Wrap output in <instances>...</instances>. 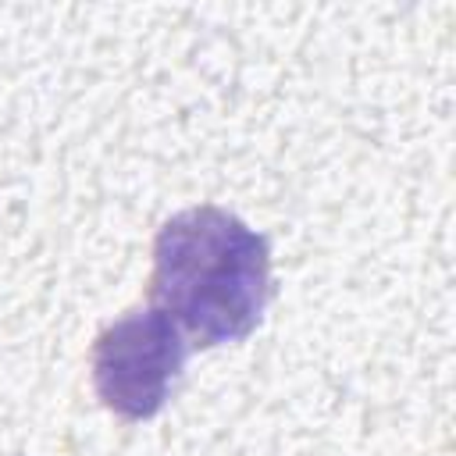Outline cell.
I'll return each mask as SVG.
<instances>
[{"label":"cell","instance_id":"6da1fadb","mask_svg":"<svg viewBox=\"0 0 456 456\" xmlns=\"http://www.w3.org/2000/svg\"><path fill=\"white\" fill-rule=\"evenodd\" d=\"M271 299V242L224 207L171 214L153 239L146 303L164 310L189 346L214 349L256 331Z\"/></svg>","mask_w":456,"mask_h":456},{"label":"cell","instance_id":"7a4b0ae2","mask_svg":"<svg viewBox=\"0 0 456 456\" xmlns=\"http://www.w3.org/2000/svg\"><path fill=\"white\" fill-rule=\"evenodd\" d=\"M189 349V338L164 310L146 303L121 314L96 335L89 353L96 399L132 424L157 417L182 378Z\"/></svg>","mask_w":456,"mask_h":456}]
</instances>
